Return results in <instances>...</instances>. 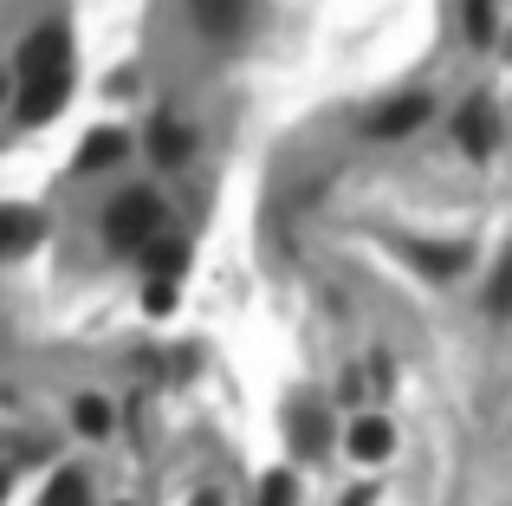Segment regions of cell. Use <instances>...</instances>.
I'll use <instances>...</instances> for the list:
<instances>
[{
	"label": "cell",
	"instance_id": "obj_2",
	"mask_svg": "<svg viewBox=\"0 0 512 506\" xmlns=\"http://www.w3.org/2000/svg\"><path fill=\"white\" fill-rule=\"evenodd\" d=\"M72 72V33L65 26H39V33L20 39V85H33V78H59Z\"/></svg>",
	"mask_w": 512,
	"mask_h": 506
},
{
	"label": "cell",
	"instance_id": "obj_20",
	"mask_svg": "<svg viewBox=\"0 0 512 506\" xmlns=\"http://www.w3.org/2000/svg\"><path fill=\"white\" fill-rule=\"evenodd\" d=\"M0 500H7V468H0Z\"/></svg>",
	"mask_w": 512,
	"mask_h": 506
},
{
	"label": "cell",
	"instance_id": "obj_6",
	"mask_svg": "<svg viewBox=\"0 0 512 506\" xmlns=\"http://www.w3.org/2000/svg\"><path fill=\"white\" fill-rule=\"evenodd\" d=\"M422 117H428V98H396L370 117V137H402V130H415Z\"/></svg>",
	"mask_w": 512,
	"mask_h": 506
},
{
	"label": "cell",
	"instance_id": "obj_19",
	"mask_svg": "<svg viewBox=\"0 0 512 506\" xmlns=\"http://www.w3.org/2000/svg\"><path fill=\"white\" fill-rule=\"evenodd\" d=\"M195 506H221V494H201V500H195Z\"/></svg>",
	"mask_w": 512,
	"mask_h": 506
},
{
	"label": "cell",
	"instance_id": "obj_15",
	"mask_svg": "<svg viewBox=\"0 0 512 506\" xmlns=\"http://www.w3.org/2000/svg\"><path fill=\"white\" fill-rule=\"evenodd\" d=\"M260 506H299V481H292V474H266V481H260Z\"/></svg>",
	"mask_w": 512,
	"mask_h": 506
},
{
	"label": "cell",
	"instance_id": "obj_17",
	"mask_svg": "<svg viewBox=\"0 0 512 506\" xmlns=\"http://www.w3.org/2000/svg\"><path fill=\"white\" fill-rule=\"evenodd\" d=\"M143 305H150V312H169L175 305V279H156V286L143 292Z\"/></svg>",
	"mask_w": 512,
	"mask_h": 506
},
{
	"label": "cell",
	"instance_id": "obj_7",
	"mask_svg": "<svg viewBox=\"0 0 512 506\" xmlns=\"http://www.w3.org/2000/svg\"><path fill=\"white\" fill-rule=\"evenodd\" d=\"M124 156H130L124 130H91L85 150H78V169H111V163H124Z\"/></svg>",
	"mask_w": 512,
	"mask_h": 506
},
{
	"label": "cell",
	"instance_id": "obj_4",
	"mask_svg": "<svg viewBox=\"0 0 512 506\" xmlns=\"http://www.w3.org/2000/svg\"><path fill=\"white\" fill-rule=\"evenodd\" d=\"M188 13L208 39H234L240 20H247V0H188Z\"/></svg>",
	"mask_w": 512,
	"mask_h": 506
},
{
	"label": "cell",
	"instance_id": "obj_3",
	"mask_svg": "<svg viewBox=\"0 0 512 506\" xmlns=\"http://www.w3.org/2000/svg\"><path fill=\"white\" fill-rule=\"evenodd\" d=\"M72 98V72H59V78H33V85H20V117L26 124H46L59 104Z\"/></svg>",
	"mask_w": 512,
	"mask_h": 506
},
{
	"label": "cell",
	"instance_id": "obj_21",
	"mask_svg": "<svg viewBox=\"0 0 512 506\" xmlns=\"http://www.w3.org/2000/svg\"><path fill=\"white\" fill-rule=\"evenodd\" d=\"M0 98H7V78H0Z\"/></svg>",
	"mask_w": 512,
	"mask_h": 506
},
{
	"label": "cell",
	"instance_id": "obj_14",
	"mask_svg": "<svg viewBox=\"0 0 512 506\" xmlns=\"http://www.w3.org/2000/svg\"><path fill=\"white\" fill-rule=\"evenodd\" d=\"M143 253H150V273H156V279H175V273L188 266V247H182V241H150Z\"/></svg>",
	"mask_w": 512,
	"mask_h": 506
},
{
	"label": "cell",
	"instance_id": "obj_11",
	"mask_svg": "<svg viewBox=\"0 0 512 506\" xmlns=\"http://www.w3.org/2000/svg\"><path fill=\"white\" fill-rule=\"evenodd\" d=\"M39 506H91V481L78 468H59L52 474V487H46V500Z\"/></svg>",
	"mask_w": 512,
	"mask_h": 506
},
{
	"label": "cell",
	"instance_id": "obj_5",
	"mask_svg": "<svg viewBox=\"0 0 512 506\" xmlns=\"http://www.w3.org/2000/svg\"><path fill=\"white\" fill-rule=\"evenodd\" d=\"M389 448H396V429H389L383 416H357L350 422V455L357 461H383Z\"/></svg>",
	"mask_w": 512,
	"mask_h": 506
},
{
	"label": "cell",
	"instance_id": "obj_8",
	"mask_svg": "<svg viewBox=\"0 0 512 506\" xmlns=\"http://www.w3.org/2000/svg\"><path fill=\"white\" fill-rule=\"evenodd\" d=\"M150 150H156V163H163V169H182L188 156H195V137H188L182 124H169V117H163V124L150 130Z\"/></svg>",
	"mask_w": 512,
	"mask_h": 506
},
{
	"label": "cell",
	"instance_id": "obj_16",
	"mask_svg": "<svg viewBox=\"0 0 512 506\" xmlns=\"http://www.w3.org/2000/svg\"><path fill=\"white\" fill-rule=\"evenodd\" d=\"M467 39H493V0H467Z\"/></svg>",
	"mask_w": 512,
	"mask_h": 506
},
{
	"label": "cell",
	"instance_id": "obj_13",
	"mask_svg": "<svg viewBox=\"0 0 512 506\" xmlns=\"http://www.w3.org/2000/svg\"><path fill=\"white\" fill-rule=\"evenodd\" d=\"M72 422H78V435H111V403L104 396H78Z\"/></svg>",
	"mask_w": 512,
	"mask_h": 506
},
{
	"label": "cell",
	"instance_id": "obj_18",
	"mask_svg": "<svg viewBox=\"0 0 512 506\" xmlns=\"http://www.w3.org/2000/svg\"><path fill=\"white\" fill-rule=\"evenodd\" d=\"M493 305H500V312H512V260L500 266V286H493Z\"/></svg>",
	"mask_w": 512,
	"mask_h": 506
},
{
	"label": "cell",
	"instance_id": "obj_12",
	"mask_svg": "<svg viewBox=\"0 0 512 506\" xmlns=\"http://www.w3.org/2000/svg\"><path fill=\"white\" fill-rule=\"evenodd\" d=\"M409 253H415V260H422L435 279H448L454 266H467V247H428V241H409Z\"/></svg>",
	"mask_w": 512,
	"mask_h": 506
},
{
	"label": "cell",
	"instance_id": "obj_10",
	"mask_svg": "<svg viewBox=\"0 0 512 506\" xmlns=\"http://www.w3.org/2000/svg\"><path fill=\"white\" fill-rule=\"evenodd\" d=\"M461 143H467V156H493V111L487 104H467L461 111Z\"/></svg>",
	"mask_w": 512,
	"mask_h": 506
},
{
	"label": "cell",
	"instance_id": "obj_9",
	"mask_svg": "<svg viewBox=\"0 0 512 506\" xmlns=\"http://www.w3.org/2000/svg\"><path fill=\"white\" fill-rule=\"evenodd\" d=\"M39 241V221L26 208H0V253H26Z\"/></svg>",
	"mask_w": 512,
	"mask_h": 506
},
{
	"label": "cell",
	"instance_id": "obj_1",
	"mask_svg": "<svg viewBox=\"0 0 512 506\" xmlns=\"http://www.w3.org/2000/svg\"><path fill=\"white\" fill-rule=\"evenodd\" d=\"M156 234H163V202H156L150 189H130V195H117V202L104 208V241H111L117 253L150 247Z\"/></svg>",
	"mask_w": 512,
	"mask_h": 506
}]
</instances>
